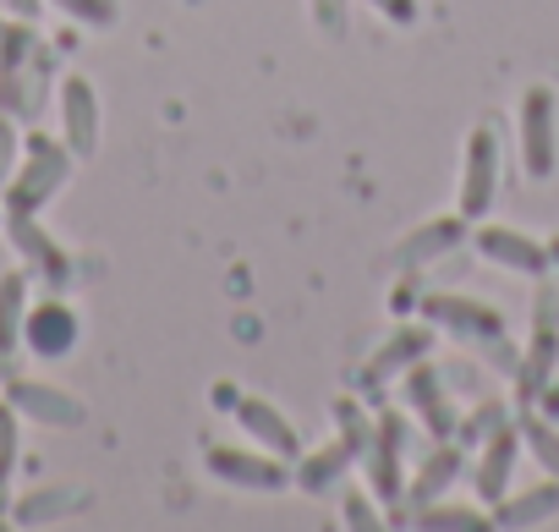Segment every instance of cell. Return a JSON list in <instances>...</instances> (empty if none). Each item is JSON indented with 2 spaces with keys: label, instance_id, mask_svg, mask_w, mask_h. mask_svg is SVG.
Listing matches in <instances>:
<instances>
[{
  "label": "cell",
  "instance_id": "cell-1",
  "mask_svg": "<svg viewBox=\"0 0 559 532\" xmlns=\"http://www.w3.org/2000/svg\"><path fill=\"white\" fill-rule=\"evenodd\" d=\"M72 165L78 154L67 149V138H50L39 127L23 132V159L12 170V181L0 187V203H7V214H39L67 181H72Z\"/></svg>",
  "mask_w": 559,
  "mask_h": 532
},
{
  "label": "cell",
  "instance_id": "cell-2",
  "mask_svg": "<svg viewBox=\"0 0 559 532\" xmlns=\"http://www.w3.org/2000/svg\"><path fill=\"white\" fill-rule=\"evenodd\" d=\"M423 319H428L433 330L466 341V346H483L493 363H504V368L515 374V357H521V352L504 346V314H499V308H488V303H477V297L433 292V297H423Z\"/></svg>",
  "mask_w": 559,
  "mask_h": 532
},
{
  "label": "cell",
  "instance_id": "cell-3",
  "mask_svg": "<svg viewBox=\"0 0 559 532\" xmlns=\"http://www.w3.org/2000/svg\"><path fill=\"white\" fill-rule=\"evenodd\" d=\"M515 138H521V170L532 181H554V170H559V94L548 83H532L521 94Z\"/></svg>",
  "mask_w": 559,
  "mask_h": 532
},
{
  "label": "cell",
  "instance_id": "cell-4",
  "mask_svg": "<svg viewBox=\"0 0 559 532\" xmlns=\"http://www.w3.org/2000/svg\"><path fill=\"white\" fill-rule=\"evenodd\" d=\"M499 198V127L483 121L466 132V149H461V187H455V214L461 220H488Z\"/></svg>",
  "mask_w": 559,
  "mask_h": 532
},
{
  "label": "cell",
  "instance_id": "cell-5",
  "mask_svg": "<svg viewBox=\"0 0 559 532\" xmlns=\"http://www.w3.org/2000/svg\"><path fill=\"white\" fill-rule=\"evenodd\" d=\"M406 445H412V428H406V417L401 412H379L373 417V445L362 450V477H368V494L379 499V505H401V494H406Z\"/></svg>",
  "mask_w": 559,
  "mask_h": 532
},
{
  "label": "cell",
  "instance_id": "cell-6",
  "mask_svg": "<svg viewBox=\"0 0 559 532\" xmlns=\"http://www.w3.org/2000/svg\"><path fill=\"white\" fill-rule=\"evenodd\" d=\"M209 472L230 488H252V494H280L297 483V461L269 456V450H236V445H209Z\"/></svg>",
  "mask_w": 559,
  "mask_h": 532
},
{
  "label": "cell",
  "instance_id": "cell-7",
  "mask_svg": "<svg viewBox=\"0 0 559 532\" xmlns=\"http://www.w3.org/2000/svg\"><path fill=\"white\" fill-rule=\"evenodd\" d=\"M7 236L23 258V270L34 275V286H50V292L72 286V252L39 225V214H7Z\"/></svg>",
  "mask_w": 559,
  "mask_h": 532
},
{
  "label": "cell",
  "instance_id": "cell-8",
  "mask_svg": "<svg viewBox=\"0 0 559 532\" xmlns=\"http://www.w3.org/2000/svg\"><path fill=\"white\" fill-rule=\"evenodd\" d=\"M0 395H7L17 412H23V423H45V428H83L88 423V406L72 395V390H61V385H50V379H28V374H7V385H0Z\"/></svg>",
  "mask_w": 559,
  "mask_h": 532
},
{
  "label": "cell",
  "instance_id": "cell-9",
  "mask_svg": "<svg viewBox=\"0 0 559 532\" xmlns=\"http://www.w3.org/2000/svg\"><path fill=\"white\" fill-rule=\"evenodd\" d=\"M78 335H83L78 308H72L61 292H50L45 303H28L23 346H28L39 363H61V357H72V352H78Z\"/></svg>",
  "mask_w": 559,
  "mask_h": 532
},
{
  "label": "cell",
  "instance_id": "cell-10",
  "mask_svg": "<svg viewBox=\"0 0 559 532\" xmlns=\"http://www.w3.org/2000/svg\"><path fill=\"white\" fill-rule=\"evenodd\" d=\"M472 236V220H461V214H439V220H428V225H412L390 252H384V270H401V275H417L423 263H433V258H444V252H455L461 241Z\"/></svg>",
  "mask_w": 559,
  "mask_h": 532
},
{
  "label": "cell",
  "instance_id": "cell-11",
  "mask_svg": "<svg viewBox=\"0 0 559 532\" xmlns=\"http://www.w3.org/2000/svg\"><path fill=\"white\" fill-rule=\"evenodd\" d=\"M472 247H477L488 263H499V270H515V275H526V281H537V275L554 270V263H548V241H537V236H526V230H515V225H488V220H477V225H472Z\"/></svg>",
  "mask_w": 559,
  "mask_h": 532
},
{
  "label": "cell",
  "instance_id": "cell-12",
  "mask_svg": "<svg viewBox=\"0 0 559 532\" xmlns=\"http://www.w3.org/2000/svg\"><path fill=\"white\" fill-rule=\"evenodd\" d=\"M401 390H406V406L417 412V423L428 428V439H455L461 412H455V401H450V379H444L439 368H428V357L401 374Z\"/></svg>",
  "mask_w": 559,
  "mask_h": 532
},
{
  "label": "cell",
  "instance_id": "cell-13",
  "mask_svg": "<svg viewBox=\"0 0 559 532\" xmlns=\"http://www.w3.org/2000/svg\"><path fill=\"white\" fill-rule=\"evenodd\" d=\"M461 472H466V445H455V439H433V450H428V456L417 461V472L406 477V494H401L395 516H401V521H412L423 505L444 499V488H450Z\"/></svg>",
  "mask_w": 559,
  "mask_h": 532
},
{
  "label": "cell",
  "instance_id": "cell-14",
  "mask_svg": "<svg viewBox=\"0 0 559 532\" xmlns=\"http://www.w3.org/2000/svg\"><path fill=\"white\" fill-rule=\"evenodd\" d=\"M236 428L258 445V450H269V456H286V461H297L302 456V434H297V423L280 412L274 401H263V395H236Z\"/></svg>",
  "mask_w": 559,
  "mask_h": 532
},
{
  "label": "cell",
  "instance_id": "cell-15",
  "mask_svg": "<svg viewBox=\"0 0 559 532\" xmlns=\"http://www.w3.org/2000/svg\"><path fill=\"white\" fill-rule=\"evenodd\" d=\"M515 456H521V428L515 417L499 423L483 445H477V461H472V488L483 505H499L510 494V477H515Z\"/></svg>",
  "mask_w": 559,
  "mask_h": 532
},
{
  "label": "cell",
  "instance_id": "cell-16",
  "mask_svg": "<svg viewBox=\"0 0 559 532\" xmlns=\"http://www.w3.org/2000/svg\"><path fill=\"white\" fill-rule=\"evenodd\" d=\"M56 110H61V138L78 159H88L99 149V94L83 72L61 78V94H56Z\"/></svg>",
  "mask_w": 559,
  "mask_h": 532
},
{
  "label": "cell",
  "instance_id": "cell-17",
  "mask_svg": "<svg viewBox=\"0 0 559 532\" xmlns=\"http://www.w3.org/2000/svg\"><path fill=\"white\" fill-rule=\"evenodd\" d=\"M433 352V324L423 319V324H401V330H390L384 335V346L362 363V390H379L384 379H401L412 363H423Z\"/></svg>",
  "mask_w": 559,
  "mask_h": 532
},
{
  "label": "cell",
  "instance_id": "cell-18",
  "mask_svg": "<svg viewBox=\"0 0 559 532\" xmlns=\"http://www.w3.org/2000/svg\"><path fill=\"white\" fill-rule=\"evenodd\" d=\"M554 374H559V324H532V335H526V346H521V357H515V374H510L521 406H532L537 390H543Z\"/></svg>",
  "mask_w": 559,
  "mask_h": 532
},
{
  "label": "cell",
  "instance_id": "cell-19",
  "mask_svg": "<svg viewBox=\"0 0 559 532\" xmlns=\"http://www.w3.org/2000/svg\"><path fill=\"white\" fill-rule=\"evenodd\" d=\"M554 516H559V477H543L532 488H515V494H504L493 505V527H504V532H526V527H543Z\"/></svg>",
  "mask_w": 559,
  "mask_h": 532
},
{
  "label": "cell",
  "instance_id": "cell-20",
  "mask_svg": "<svg viewBox=\"0 0 559 532\" xmlns=\"http://www.w3.org/2000/svg\"><path fill=\"white\" fill-rule=\"evenodd\" d=\"M28 303H34V275L28 270H7V275H0V368H12V357L23 352Z\"/></svg>",
  "mask_w": 559,
  "mask_h": 532
},
{
  "label": "cell",
  "instance_id": "cell-21",
  "mask_svg": "<svg viewBox=\"0 0 559 532\" xmlns=\"http://www.w3.org/2000/svg\"><path fill=\"white\" fill-rule=\"evenodd\" d=\"M352 466H357L352 445H346V439H330L319 456H297V488H302V494H330Z\"/></svg>",
  "mask_w": 559,
  "mask_h": 532
},
{
  "label": "cell",
  "instance_id": "cell-22",
  "mask_svg": "<svg viewBox=\"0 0 559 532\" xmlns=\"http://www.w3.org/2000/svg\"><path fill=\"white\" fill-rule=\"evenodd\" d=\"M83 499H88L83 488H34L12 505V521L17 527H45V521H61V516L83 510Z\"/></svg>",
  "mask_w": 559,
  "mask_h": 532
},
{
  "label": "cell",
  "instance_id": "cell-23",
  "mask_svg": "<svg viewBox=\"0 0 559 532\" xmlns=\"http://www.w3.org/2000/svg\"><path fill=\"white\" fill-rule=\"evenodd\" d=\"M515 428H521V450L548 472V477H559V428L543 417V412H515Z\"/></svg>",
  "mask_w": 559,
  "mask_h": 532
},
{
  "label": "cell",
  "instance_id": "cell-24",
  "mask_svg": "<svg viewBox=\"0 0 559 532\" xmlns=\"http://www.w3.org/2000/svg\"><path fill=\"white\" fill-rule=\"evenodd\" d=\"M417 527H428V532H483V527H493V510H472V505H423L417 516H412Z\"/></svg>",
  "mask_w": 559,
  "mask_h": 532
},
{
  "label": "cell",
  "instance_id": "cell-25",
  "mask_svg": "<svg viewBox=\"0 0 559 532\" xmlns=\"http://www.w3.org/2000/svg\"><path fill=\"white\" fill-rule=\"evenodd\" d=\"M330 412H335V439H346V445H352V456L362 461V450L373 445V417H368L352 395H341Z\"/></svg>",
  "mask_w": 559,
  "mask_h": 532
},
{
  "label": "cell",
  "instance_id": "cell-26",
  "mask_svg": "<svg viewBox=\"0 0 559 532\" xmlns=\"http://www.w3.org/2000/svg\"><path fill=\"white\" fill-rule=\"evenodd\" d=\"M61 17L83 23V28H116L121 23V0H45Z\"/></svg>",
  "mask_w": 559,
  "mask_h": 532
},
{
  "label": "cell",
  "instance_id": "cell-27",
  "mask_svg": "<svg viewBox=\"0 0 559 532\" xmlns=\"http://www.w3.org/2000/svg\"><path fill=\"white\" fill-rule=\"evenodd\" d=\"M499 423H510V417H504V406H499V401H483L477 412H466V417L455 423V445H483Z\"/></svg>",
  "mask_w": 559,
  "mask_h": 532
},
{
  "label": "cell",
  "instance_id": "cell-28",
  "mask_svg": "<svg viewBox=\"0 0 559 532\" xmlns=\"http://www.w3.org/2000/svg\"><path fill=\"white\" fill-rule=\"evenodd\" d=\"M23 456V412L0 395V472H12Z\"/></svg>",
  "mask_w": 559,
  "mask_h": 532
},
{
  "label": "cell",
  "instance_id": "cell-29",
  "mask_svg": "<svg viewBox=\"0 0 559 532\" xmlns=\"http://www.w3.org/2000/svg\"><path fill=\"white\" fill-rule=\"evenodd\" d=\"M346 510V527H357V532H379L384 527V510H373V494L368 488H346V499H341Z\"/></svg>",
  "mask_w": 559,
  "mask_h": 532
},
{
  "label": "cell",
  "instance_id": "cell-30",
  "mask_svg": "<svg viewBox=\"0 0 559 532\" xmlns=\"http://www.w3.org/2000/svg\"><path fill=\"white\" fill-rule=\"evenodd\" d=\"M17 159H23V121H12V116H0V187L12 181Z\"/></svg>",
  "mask_w": 559,
  "mask_h": 532
},
{
  "label": "cell",
  "instance_id": "cell-31",
  "mask_svg": "<svg viewBox=\"0 0 559 532\" xmlns=\"http://www.w3.org/2000/svg\"><path fill=\"white\" fill-rule=\"evenodd\" d=\"M308 7H313L319 34H330V39H341V34H346V7H352V0H308Z\"/></svg>",
  "mask_w": 559,
  "mask_h": 532
},
{
  "label": "cell",
  "instance_id": "cell-32",
  "mask_svg": "<svg viewBox=\"0 0 559 532\" xmlns=\"http://www.w3.org/2000/svg\"><path fill=\"white\" fill-rule=\"evenodd\" d=\"M368 7H379L390 23H401V28H412L417 23V0H368Z\"/></svg>",
  "mask_w": 559,
  "mask_h": 532
},
{
  "label": "cell",
  "instance_id": "cell-33",
  "mask_svg": "<svg viewBox=\"0 0 559 532\" xmlns=\"http://www.w3.org/2000/svg\"><path fill=\"white\" fill-rule=\"evenodd\" d=\"M0 516H12V472H0Z\"/></svg>",
  "mask_w": 559,
  "mask_h": 532
},
{
  "label": "cell",
  "instance_id": "cell-34",
  "mask_svg": "<svg viewBox=\"0 0 559 532\" xmlns=\"http://www.w3.org/2000/svg\"><path fill=\"white\" fill-rule=\"evenodd\" d=\"M7 7H12V17H28V23H34V12H39V0H7Z\"/></svg>",
  "mask_w": 559,
  "mask_h": 532
},
{
  "label": "cell",
  "instance_id": "cell-35",
  "mask_svg": "<svg viewBox=\"0 0 559 532\" xmlns=\"http://www.w3.org/2000/svg\"><path fill=\"white\" fill-rule=\"evenodd\" d=\"M548 263H554V270H559V236H548Z\"/></svg>",
  "mask_w": 559,
  "mask_h": 532
},
{
  "label": "cell",
  "instance_id": "cell-36",
  "mask_svg": "<svg viewBox=\"0 0 559 532\" xmlns=\"http://www.w3.org/2000/svg\"><path fill=\"white\" fill-rule=\"evenodd\" d=\"M0 225H7V203H0Z\"/></svg>",
  "mask_w": 559,
  "mask_h": 532
},
{
  "label": "cell",
  "instance_id": "cell-37",
  "mask_svg": "<svg viewBox=\"0 0 559 532\" xmlns=\"http://www.w3.org/2000/svg\"><path fill=\"white\" fill-rule=\"evenodd\" d=\"M0 28H7V23H0Z\"/></svg>",
  "mask_w": 559,
  "mask_h": 532
}]
</instances>
